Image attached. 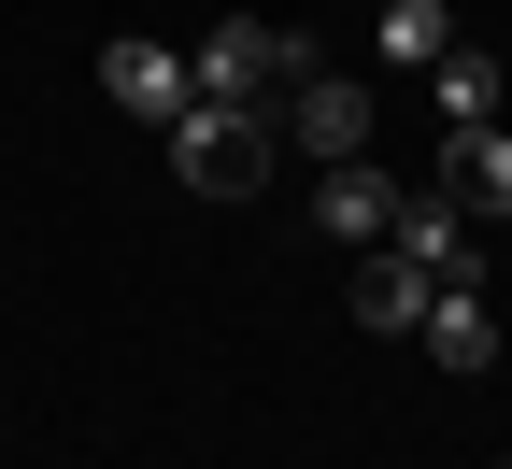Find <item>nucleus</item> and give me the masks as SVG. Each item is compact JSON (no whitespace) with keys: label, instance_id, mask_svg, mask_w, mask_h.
<instances>
[{"label":"nucleus","instance_id":"1","mask_svg":"<svg viewBox=\"0 0 512 469\" xmlns=\"http://www.w3.org/2000/svg\"><path fill=\"white\" fill-rule=\"evenodd\" d=\"M171 171L200 185V199H256L285 171V128L256 114V100H200V114H171Z\"/></svg>","mask_w":512,"mask_h":469},{"label":"nucleus","instance_id":"2","mask_svg":"<svg viewBox=\"0 0 512 469\" xmlns=\"http://www.w3.org/2000/svg\"><path fill=\"white\" fill-rule=\"evenodd\" d=\"M299 72H328V57L285 43V29H256V15H214L200 29V100H256V86H299Z\"/></svg>","mask_w":512,"mask_h":469},{"label":"nucleus","instance_id":"3","mask_svg":"<svg viewBox=\"0 0 512 469\" xmlns=\"http://www.w3.org/2000/svg\"><path fill=\"white\" fill-rule=\"evenodd\" d=\"M441 199H456L470 228H512V128H441Z\"/></svg>","mask_w":512,"mask_h":469},{"label":"nucleus","instance_id":"4","mask_svg":"<svg viewBox=\"0 0 512 469\" xmlns=\"http://www.w3.org/2000/svg\"><path fill=\"white\" fill-rule=\"evenodd\" d=\"M285 143H299L313 171L370 157V86H356V72H299V114H285Z\"/></svg>","mask_w":512,"mask_h":469},{"label":"nucleus","instance_id":"5","mask_svg":"<svg viewBox=\"0 0 512 469\" xmlns=\"http://www.w3.org/2000/svg\"><path fill=\"white\" fill-rule=\"evenodd\" d=\"M100 86L128 100V114H200V57H171V43H100Z\"/></svg>","mask_w":512,"mask_h":469},{"label":"nucleus","instance_id":"6","mask_svg":"<svg viewBox=\"0 0 512 469\" xmlns=\"http://www.w3.org/2000/svg\"><path fill=\"white\" fill-rule=\"evenodd\" d=\"M427 299H441V271H413L399 242H370V256H356V327H370V342H399V327H427Z\"/></svg>","mask_w":512,"mask_h":469},{"label":"nucleus","instance_id":"7","mask_svg":"<svg viewBox=\"0 0 512 469\" xmlns=\"http://www.w3.org/2000/svg\"><path fill=\"white\" fill-rule=\"evenodd\" d=\"M313 228H328V242H356V256H370L384 228H399V185H384L370 157H342L328 185H313Z\"/></svg>","mask_w":512,"mask_h":469},{"label":"nucleus","instance_id":"8","mask_svg":"<svg viewBox=\"0 0 512 469\" xmlns=\"http://www.w3.org/2000/svg\"><path fill=\"white\" fill-rule=\"evenodd\" d=\"M413 342H427L441 370H484V356H498V313H484V285H470V271H441V299H427V327H413Z\"/></svg>","mask_w":512,"mask_h":469},{"label":"nucleus","instance_id":"9","mask_svg":"<svg viewBox=\"0 0 512 469\" xmlns=\"http://www.w3.org/2000/svg\"><path fill=\"white\" fill-rule=\"evenodd\" d=\"M384 242H399L413 271H470V214H456V199H441V185H427V199L399 185V228H384Z\"/></svg>","mask_w":512,"mask_h":469},{"label":"nucleus","instance_id":"10","mask_svg":"<svg viewBox=\"0 0 512 469\" xmlns=\"http://www.w3.org/2000/svg\"><path fill=\"white\" fill-rule=\"evenodd\" d=\"M384 57H399V72H441V57H456V15H441V0H384Z\"/></svg>","mask_w":512,"mask_h":469},{"label":"nucleus","instance_id":"11","mask_svg":"<svg viewBox=\"0 0 512 469\" xmlns=\"http://www.w3.org/2000/svg\"><path fill=\"white\" fill-rule=\"evenodd\" d=\"M427 86H441V128H484V114H498V57H470V43H456Z\"/></svg>","mask_w":512,"mask_h":469}]
</instances>
